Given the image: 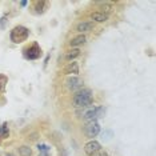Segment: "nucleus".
I'll return each instance as SVG.
<instances>
[{
	"instance_id": "1",
	"label": "nucleus",
	"mask_w": 156,
	"mask_h": 156,
	"mask_svg": "<svg viewBox=\"0 0 156 156\" xmlns=\"http://www.w3.org/2000/svg\"><path fill=\"white\" fill-rule=\"evenodd\" d=\"M94 103V94L90 88H81L75 94L72 99V104L76 108H88Z\"/></svg>"
},
{
	"instance_id": "2",
	"label": "nucleus",
	"mask_w": 156,
	"mask_h": 156,
	"mask_svg": "<svg viewBox=\"0 0 156 156\" xmlns=\"http://www.w3.org/2000/svg\"><path fill=\"white\" fill-rule=\"evenodd\" d=\"M105 109L103 107H95V108H84L81 112H77V115H81V118L87 122H96V119L104 116Z\"/></svg>"
},
{
	"instance_id": "3",
	"label": "nucleus",
	"mask_w": 156,
	"mask_h": 156,
	"mask_svg": "<svg viewBox=\"0 0 156 156\" xmlns=\"http://www.w3.org/2000/svg\"><path fill=\"white\" fill-rule=\"evenodd\" d=\"M28 36H30V30L26 27H23V26H16L11 31V34H9L11 41H13V43H16V44L26 41L28 39Z\"/></svg>"
},
{
	"instance_id": "4",
	"label": "nucleus",
	"mask_w": 156,
	"mask_h": 156,
	"mask_svg": "<svg viewBox=\"0 0 156 156\" xmlns=\"http://www.w3.org/2000/svg\"><path fill=\"white\" fill-rule=\"evenodd\" d=\"M41 56V48L37 43H32L30 47L24 49V58L28 60H36Z\"/></svg>"
},
{
	"instance_id": "5",
	"label": "nucleus",
	"mask_w": 156,
	"mask_h": 156,
	"mask_svg": "<svg viewBox=\"0 0 156 156\" xmlns=\"http://www.w3.org/2000/svg\"><path fill=\"white\" fill-rule=\"evenodd\" d=\"M99 132H100V126H99L98 122H88L84 126V135L87 137H90V139L95 137Z\"/></svg>"
},
{
	"instance_id": "6",
	"label": "nucleus",
	"mask_w": 156,
	"mask_h": 156,
	"mask_svg": "<svg viewBox=\"0 0 156 156\" xmlns=\"http://www.w3.org/2000/svg\"><path fill=\"white\" fill-rule=\"evenodd\" d=\"M100 150H101V145H100V143H99V141H96V140H91V141H88V143L84 145V152H86L87 156H94V155H96Z\"/></svg>"
},
{
	"instance_id": "7",
	"label": "nucleus",
	"mask_w": 156,
	"mask_h": 156,
	"mask_svg": "<svg viewBox=\"0 0 156 156\" xmlns=\"http://www.w3.org/2000/svg\"><path fill=\"white\" fill-rule=\"evenodd\" d=\"M66 83H67V87H68L69 90H72V91L81 90V87H83V80H81L80 77H77V76L68 77Z\"/></svg>"
},
{
	"instance_id": "8",
	"label": "nucleus",
	"mask_w": 156,
	"mask_h": 156,
	"mask_svg": "<svg viewBox=\"0 0 156 156\" xmlns=\"http://www.w3.org/2000/svg\"><path fill=\"white\" fill-rule=\"evenodd\" d=\"M94 30V22H81L76 26L77 32H90Z\"/></svg>"
},
{
	"instance_id": "9",
	"label": "nucleus",
	"mask_w": 156,
	"mask_h": 156,
	"mask_svg": "<svg viewBox=\"0 0 156 156\" xmlns=\"http://www.w3.org/2000/svg\"><path fill=\"white\" fill-rule=\"evenodd\" d=\"M64 73H67V75H77L79 73V66H77V63L72 62V63H68V64L64 68Z\"/></svg>"
},
{
	"instance_id": "10",
	"label": "nucleus",
	"mask_w": 156,
	"mask_h": 156,
	"mask_svg": "<svg viewBox=\"0 0 156 156\" xmlns=\"http://www.w3.org/2000/svg\"><path fill=\"white\" fill-rule=\"evenodd\" d=\"M84 43H86V36H84V35H77V36L72 37L69 40V45H71V47H79V45L84 44Z\"/></svg>"
},
{
	"instance_id": "11",
	"label": "nucleus",
	"mask_w": 156,
	"mask_h": 156,
	"mask_svg": "<svg viewBox=\"0 0 156 156\" xmlns=\"http://www.w3.org/2000/svg\"><path fill=\"white\" fill-rule=\"evenodd\" d=\"M91 19L98 23H104L108 19V15H104L101 12H94V13H91Z\"/></svg>"
},
{
	"instance_id": "12",
	"label": "nucleus",
	"mask_w": 156,
	"mask_h": 156,
	"mask_svg": "<svg viewBox=\"0 0 156 156\" xmlns=\"http://www.w3.org/2000/svg\"><path fill=\"white\" fill-rule=\"evenodd\" d=\"M45 8H47V2H43V0H40V2L35 3V9H36L37 13H43Z\"/></svg>"
},
{
	"instance_id": "13",
	"label": "nucleus",
	"mask_w": 156,
	"mask_h": 156,
	"mask_svg": "<svg viewBox=\"0 0 156 156\" xmlns=\"http://www.w3.org/2000/svg\"><path fill=\"white\" fill-rule=\"evenodd\" d=\"M79 55H80V49L73 48V49H71V51L67 52V55H66V60H72V59L77 58Z\"/></svg>"
},
{
	"instance_id": "14",
	"label": "nucleus",
	"mask_w": 156,
	"mask_h": 156,
	"mask_svg": "<svg viewBox=\"0 0 156 156\" xmlns=\"http://www.w3.org/2000/svg\"><path fill=\"white\" fill-rule=\"evenodd\" d=\"M19 155L20 156H31L32 155V150L28 145H22L19 147Z\"/></svg>"
},
{
	"instance_id": "15",
	"label": "nucleus",
	"mask_w": 156,
	"mask_h": 156,
	"mask_svg": "<svg viewBox=\"0 0 156 156\" xmlns=\"http://www.w3.org/2000/svg\"><path fill=\"white\" fill-rule=\"evenodd\" d=\"M9 136V129L7 123H4L2 127H0V139H7Z\"/></svg>"
},
{
	"instance_id": "16",
	"label": "nucleus",
	"mask_w": 156,
	"mask_h": 156,
	"mask_svg": "<svg viewBox=\"0 0 156 156\" xmlns=\"http://www.w3.org/2000/svg\"><path fill=\"white\" fill-rule=\"evenodd\" d=\"M7 83H8V77L0 73V92H4Z\"/></svg>"
},
{
	"instance_id": "17",
	"label": "nucleus",
	"mask_w": 156,
	"mask_h": 156,
	"mask_svg": "<svg viewBox=\"0 0 156 156\" xmlns=\"http://www.w3.org/2000/svg\"><path fill=\"white\" fill-rule=\"evenodd\" d=\"M100 8L103 9V12H101V13H104V15H108V13L113 9V7H112L111 4H108V3H103Z\"/></svg>"
},
{
	"instance_id": "18",
	"label": "nucleus",
	"mask_w": 156,
	"mask_h": 156,
	"mask_svg": "<svg viewBox=\"0 0 156 156\" xmlns=\"http://www.w3.org/2000/svg\"><path fill=\"white\" fill-rule=\"evenodd\" d=\"M37 150L40 152H44V154H48V151L51 150V147H48L47 144H39L37 145Z\"/></svg>"
},
{
	"instance_id": "19",
	"label": "nucleus",
	"mask_w": 156,
	"mask_h": 156,
	"mask_svg": "<svg viewBox=\"0 0 156 156\" xmlns=\"http://www.w3.org/2000/svg\"><path fill=\"white\" fill-rule=\"evenodd\" d=\"M5 22H7V17H5V16H3V17H2V20H0V28H4Z\"/></svg>"
},
{
	"instance_id": "20",
	"label": "nucleus",
	"mask_w": 156,
	"mask_h": 156,
	"mask_svg": "<svg viewBox=\"0 0 156 156\" xmlns=\"http://www.w3.org/2000/svg\"><path fill=\"white\" fill-rule=\"evenodd\" d=\"M96 156H108V154H107V152H105V151H99L98 152V154H96Z\"/></svg>"
},
{
	"instance_id": "21",
	"label": "nucleus",
	"mask_w": 156,
	"mask_h": 156,
	"mask_svg": "<svg viewBox=\"0 0 156 156\" xmlns=\"http://www.w3.org/2000/svg\"><path fill=\"white\" fill-rule=\"evenodd\" d=\"M39 156H51V155H49V154H44V152H40Z\"/></svg>"
},
{
	"instance_id": "22",
	"label": "nucleus",
	"mask_w": 156,
	"mask_h": 156,
	"mask_svg": "<svg viewBox=\"0 0 156 156\" xmlns=\"http://www.w3.org/2000/svg\"><path fill=\"white\" fill-rule=\"evenodd\" d=\"M20 5H22V7H26V5H27V2H20Z\"/></svg>"
},
{
	"instance_id": "23",
	"label": "nucleus",
	"mask_w": 156,
	"mask_h": 156,
	"mask_svg": "<svg viewBox=\"0 0 156 156\" xmlns=\"http://www.w3.org/2000/svg\"><path fill=\"white\" fill-rule=\"evenodd\" d=\"M5 156H15V155H13V154H7Z\"/></svg>"
}]
</instances>
